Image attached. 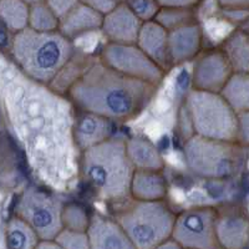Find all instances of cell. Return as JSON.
<instances>
[{"instance_id":"30bf717a","label":"cell","mask_w":249,"mask_h":249,"mask_svg":"<svg viewBox=\"0 0 249 249\" xmlns=\"http://www.w3.org/2000/svg\"><path fill=\"white\" fill-rule=\"evenodd\" d=\"M100 60L126 76L156 86L161 84L166 72L137 44L107 43L101 49Z\"/></svg>"},{"instance_id":"8992f818","label":"cell","mask_w":249,"mask_h":249,"mask_svg":"<svg viewBox=\"0 0 249 249\" xmlns=\"http://www.w3.org/2000/svg\"><path fill=\"white\" fill-rule=\"evenodd\" d=\"M135 249L159 248L172 237L176 214L163 201L124 202L115 214Z\"/></svg>"},{"instance_id":"4fadbf2b","label":"cell","mask_w":249,"mask_h":249,"mask_svg":"<svg viewBox=\"0 0 249 249\" xmlns=\"http://www.w3.org/2000/svg\"><path fill=\"white\" fill-rule=\"evenodd\" d=\"M142 21L122 0L112 10L106 13L101 30L108 43L136 44Z\"/></svg>"},{"instance_id":"83f0119b","label":"cell","mask_w":249,"mask_h":249,"mask_svg":"<svg viewBox=\"0 0 249 249\" xmlns=\"http://www.w3.org/2000/svg\"><path fill=\"white\" fill-rule=\"evenodd\" d=\"M60 249H90V242L86 231L62 228L55 237Z\"/></svg>"},{"instance_id":"484cf974","label":"cell","mask_w":249,"mask_h":249,"mask_svg":"<svg viewBox=\"0 0 249 249\" xmlns=\"http://www.w3.org/2000/svg\"><path fill=\"white\" fill-rule=\"evenodd\" d=\"M155 19L168 31L197 21L195 8H161Z\"/></svg>"},{"instance_id":"5b68a950","label":"cell","mask_w":249,"mask_h":249,"mask_svg":"<svg viewBox=\"0 0 249 249\" xmlns=\"http://www.w3.org/2000/svg\"><path fill=\"white\" fill-rule=\"evenodd\" d=\"M187 168L199 178L230 181L246 168L247 146L238 141H219L192 135L182 148Z\"/></svg>"},{"instance_id":"7c38bea8","label":"cell","mask_w":249,"mask_h":249,"mask_svg":"<svg viewBox=\"0 0 249 249\" xmlns=\"http://www.w3.org/2000/svg\"><path fill=\"white\" fill-rule=\"evenodd\" d=\"M232 74V68L221 49L207 51L193 64L192 89L221 92Z\"/></svg>"},{"instance_id":"d4e9b609","label":"cell","mask_w":249,"mask_h":249,"mask_svg":"<svg viewBox=\"0 0 249 249\" xmlns=\"http://www.w3.org/2000/svg\"><path fill=\"white\" fill-rule=\"evenodd\" d=\"M60 18L48 5L45 0L31 4L29 13V28L37 31L59 30Z\"/></svg>"},{"instance_id":"836d02e7","label":"cell","mask_w":249,"mask_h":249,"mask_svg":"<svg viewBox=\"0 0 249 249\" xmlns=\"http://www.w3.org/2000/svg\"><path fill=\"white\" fill-rule=\"evenodd\" d=\"M161 8H196L201 0H156Z\"/></svg>"},{"instance_id":"8d00e7d4","label":"cell","mask_w":249,"mask_h":249,"mask_svg":"<svg viewBox=\"0 0 249 249\" xmlns=\"http://www.w3.org/2000/svg\"><path fill=\"white\" fill-rule=\"evenodd\" d=\"M24 1H26V3H28L29 5H31V4L39 3V1H44V0H24Z\"/></svg>"},{"instance_id":"5bb4252c","label":"cell","mask_w":249,"mask_h":249,"mask_svg":"<svg viewBox=\"0 0 249 249\" xmlns=\"http://www.w3.org/2000/svg\"><path fill=\"white\" fill-rule=\"evenodd\" d=\"M86 232L90 249H135L121 224L99 212L90 215Z\"/></svg>"},{"instance_id":"e575fe53","label":"cell","mask_w":249,"mask_h":249,"mask_svg":"<svg viewBox=\"0 0 249 249\" xmlns=\"http://www.w3.org/2000/svg\"><path fill=\"white\" fill-rule=\"evenodd\" d=\"M36 249H60L59 243L54 239H40Z\"/></svg>"},{"instance_id":"4316f807","label":"cell","mask_w":249,"mask_h":249,"mask_svg":"<svg viewBox=\"0 0 249 249\" xmlns=\"http://www.w3.org/2000/svg\"><path fill=\"white\" fill-rule=\"evenodd\" d=\"M90 223V215L82 206L69 203L62 208V226L69 230L86 231Z\"/></svg>"},{"instance_id":"1f68e13d","label":"cell","mask_w":249,"mask_h":249,"mask_svg":"<svg viewBox=\"0 0 249 249\" xmlns=\"http://www.w3.org/2000/svg\"><path fill=\"white\" fill-rule=\"evenodd\" d=\"M239 143L249 147V111L238 115V139Z\"/></svg>"},{"instance_id":"d6986e66","label":"cell","mask_w":249,"mask_h":249,"mask_svg":"<svg viewBox=\"0 0 249 249\" xmlns=\"http://www.w3.org/2000/svg\"><path fill=\"white\" fill-rule=\"evenodd\" d=\"M168 193L162 171L135 170L131 182V198L137 201H163Z\"/></svg>"},{"instance_id":"cb8c5ba5","label":"cell","mask_w":249,"mask_h":249,"mask_svg":"<svg viewBox=\"0 0 249 249\" xmlns=\"http://www.w3.org/2000/svg\"><path fill=\"white\" fill-rule=\"evenodd\" d=\"M6 247L12 249H36L40 238L30 224L15 214L9 219L5 231Z\"/></svg>"},{"instance_id":"f546056e","label":"cell","mask_w":249,"mask_h":249,"mask_svg":"<svg viewBox=\"0 0 249 249\" xmlns=\"http://www.w3.org/2000/svg\"><path fill=\"white\" fill-rule=\"evenodd\" d=\"M222 10L232 13H249V0H215Z\"/></svg>"},{"instance_id":"ac0fdd59","label":"cell","mask_w":249,"mask_h":249,"mask_svg":"<svg viewBox=\"0 0 249 249\" xmlns=\"http://www.w3.org/2000/svg\"><path fill=\"white\" fill-rule=\"evenodd\" d=\"M137 45L162 69L170 68L168 56V30L156 19L142 23L140 29Z\"/></svg>"},{"instance_id":"277c9868","label":"cell","mask_w":249,"mask_h":249,"mask_svg":"<svg viewBox=\"0 0 249 249\" xmlns=\"http://www.w3.org/2000/svg\"><path fill=\"white\" fill-rule=\"evenodd\" d=\"M9 50L26 76L45 85H50L76 54L72 40L59 30L37 31L29 26L12 35Z\"/></svg>"},{"instance_id":"e0dca14e","label":"cell","mask_w":249,"mask_h":249,"mask_svg":"<svg viewBox=\"0 0 249 249\" xmlns=\"http://www.w3.org/2000/svg\"><path fill=\"white\" fill-rule=\"evenodd\" d=\"M112 121L96 113L80 111L75 120L74 135L80 152L112 137Z\"/></svg>"},{"instance_id":"603a6c76","label":"cell","mask_w":249,"mask_h":249,"mask_svg":"<svg viewBox=\"0 0 249 249\" xmlns=\"http://www.w3.org/2000/svg\"><path fill=\"white\" fill-rule=\"evenodd\" d=\"M30 5L24 0H0V23L15 34L29 26Z\"/></svg>"},{"instance_id":"d590c367","label":"cell","mask_w":249,"mask_h":249,"mask_svg":"<svg viewBox=\"0 0 249 249\" xmlns=\"http://www.w3.org/2000/svg\"><path fill=\"white\" fill-rule=\"evenodd\" d=\"M159 248L162 249H182V247L179 246V243L176 239H173L172 237H170L168 239H166L164 242H162L159 246Z\"/></svg>"},{"instance_id":"3957f363","label":"cell","mask_w":249,"mask_h":249,"mask_svg":"<svg viewBox=\"0 0 249 249\" xmlns=\"http://www.w3.org/2000/svg\"><path fill=\"white\" fill-rule=\"evenodd\" d=\"M132 162L126 150V140L110 137L82 151L80 173L102 201L122 203L131 198Z\"/></svg>"},{"instance_id":"ba28073f","label":"cell","mask_w":249,"mask_h":249,"mask_svg":"<svg viewBox=\"0 0 249 249\" xmlns=\"http://www.w3.org/2000/svg\"><path fill=\"white\" fill-rule=\"evenodd\" d=\"M64 203L54 193L37 186L26 187L15 207V214L36 232L40 239H54L62 226Z\"/></svg>"},{"instance_id":"9c48e42d","label":"cell","mask_w":249,"mask_h":249,"mask_svg":"<svg viewBox=\"0 0 249 249\" xmlns=\"http://www.w3.org/2000/svg\"><path fill=\"white\" fill-rule=\"evenodd\" d=\"M217 207L197 206L176 215L172 238L184 249H215L219 244L215 235Z\"/></svg>"},{"instance_id":"ffe728a7","label":"cell","mask_w":249,"mask_h":249,"mask_svg":"<svg viewBox=\"0 0 249 249\" xmlns=\"http://www.w3.org/2000/svg\"><path fill=\"white\" fill-rule=\"evenodd\" d=\"M126 150L136 170L162 171L164 161L162 153L152 141L143 136H132L126 140Z\"/></svg>"},{"instance_id":"8fae6325","label":"cell","mask_w":249,"mask_h":249,"mask_svg":"<svg viewBox=\"0 0 249 249\" xmlns=\"http://www.w3.org/2000/svg\"><path fill=\"white\" fill-rule=\"evenodd\" d=\"M215 235L219 248L243 249L249 244V213L239 204L217 207Z\"/></svg>"},{"instance_id":"52a82bcc","label":"cell","mask_w":249,"mask_h":249,"mask_svg":"<svg viewBox=\"0 0 249 249\" xmlns=\"http://www.w3.org/2000/svg\"><path fill=\"white\" fill-rule=\"evenodd\" d=\"M186 110L193 135L219 141H237L238 113L221 92L192 89L187 93Z\"/></svg>"},{"instance_id":"4dcf8cb0","label":"cell","mask_w":249,"mask_h":249,"mask_svg":"<svg viewBox=\"0 0 249 249\" xmlns=\"http://www.w3.org/2000/svg\"><path fill=\"white\" fill-rule=\"evenodd\" d=\"M45 1L54 10L57 17L62 18L64 15L68 14L74 6H76L81 0H45Z\"/></svg>"},{"instance_id":"7402d4cb","label":"cell","mask_w":249,"mask_h":249,"mask_svg":"<svg viewBox=\"0 0 249 249\" xmlns=\"http://www.w3.org/2000/svg\"><path fill=\"white\" fill-rule=\"evenodd\" d=\"M221 95L238 115L249 111V72H233Z\"/></svg>"},{"instance_id":"44dd1931","label":"cell","mask_w":249,"mask_h":249,"mask_svg":"<svg viewBox=\"0 0 249 249\" xmlns=\"http://www.w3.org/2000/svg\"><path fill=\"white\" fill-rule=\"evenodd\" d=\"M233 72H249V31L238 29L232 31L222 43Z\"/></svg>"},{"instance_id":"2e32d148","label":"cell","mask_w":249,"mask_h":249,"mask_svg":"<svg viewBox=\"0 0 249 249\" xmlns=\"http://www.w3.org/2000/svg\"><path fill=\"white\" fill-rule=\"evenodd\" d=\"M104 14L80 1L76 6L60 18L59 31L68 39L75 40L82 35L101 30Z\"/></svg>"},{"instance_id":"f1b7e54d","label":"cell","mask_w":249,"mask_h":249,"mask_svg":"<svg viewBox=\"0 0 249 249\" xmlns=\"http://www.w3.org/2000/svg\"><path fill=\"white\" fill-rule=\"evenodd\" d=\"M124 1L142 21L155 19L161 9L156 0H124Z\"/></svg>"},{"instance_id":"6da1fadb","label":"cell","mask_w":249,"mask_h":249,"mask_svg":"<svg viewBox=\"0 0 249 249\" xmlns=\"http://www.w3.org/2000/svg\"><path fill=\"white\" fill-rule=\"evenodd\" d=\"M0 99L31 170L51 190H69L80 173L81 156L72 101L26 76L14 61L0 81Z\"/></svg>"},{"instance_id":"9a60e30c","label":"cell","mask_w":249,"mask_h":249,"mask_svg":"<svg viewBox=\"0 0 249 249\" xmlns=\"http://www.w3.org/2000/svg\"><path fill=\"white\" fill-rule=\"evenodd\" d=\"M203 44V30L198 21L168 31V56L171 65H181L198 56Z\"/></svg>"},{"instance_id":"d6a6232c","label":"cell","mask_w":249,"mask_h":249,"mask_svg":"<svg viewBox=\"0 0 249 249\" xmlns=\"http://www.w3.org/2000/svg\"><path fill=\"white\" fill-rule=\"evenodd\" d=\"M82 3L88 4L91 8L96 9L97 12L105 15L110 10H112L115 6L119 3H121L122 0H81Z\"/></svg>"},{"instance_id":"7a4b0ae2","label":"cell","mask_w":249,"mask_h":249,"mask_svg":"<svg viewBox=\"0 0 249 249\" xmlns=\"http://www.w3.org/2000/svg\"><path fill=\"white\" fill-rule=\"evenodd\" d=\"M157 88L126 76L99 60L91 62L68 93L80 111L96 113L112 122H127L147 107Z\"/></svg>"}]
</instances>
